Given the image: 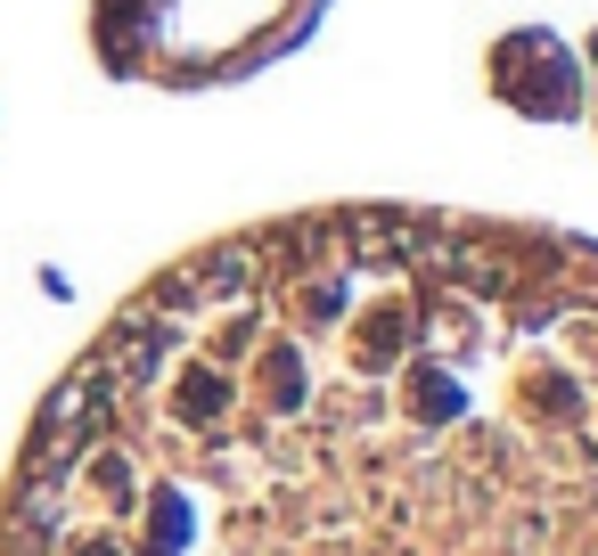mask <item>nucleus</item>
Instances as JSON below:
<instances>
[{
	"instance_id": "f257e3e1",
	"label": "nucleus",
	"mask_w": 598,
	"mask_h": 556,
	"mask_svg": "<svg viewBox=\"0 0 598 556\" xmlns=\"http://www.w3.org/2000/svg\"><path fill=\"white\" fill-rule=\"evenodd\" d=\"M91 556H107V548H91Z\"/></svg>"
}]
</instances>
